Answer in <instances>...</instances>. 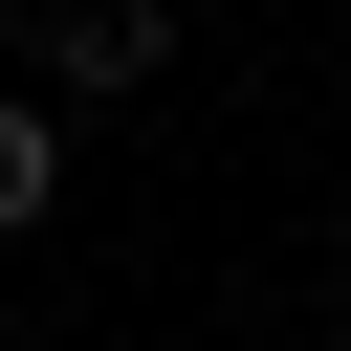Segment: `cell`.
<instances>
[{
  "label": "cell",
  "mask_w": 351,
  "mask_h": 351,
  "mask_svg": "<svg viewBox=\"0 0 351 351\" xmlns=\"http://www.w3.org/2000/svg\"><path fill=\"white\" fill-rule=\"evenodd\" d=\"M176 66V0H22V88L44 110H132Z\"/></svg>",
  "instance_id": "obj_1"
},
{
  "label": "cell",
  "mask_w": 351,
  "mask_h": 351,
  "mask_svg": "<svg viewBox=\"0 0 351 351\" xmlns=\"http://www.w3.org/2000/svg\"><path fill=\"white\" fill-rule=\"evenodd\" d=\"M44 219H66V110L0 88V241H44Z\"/></svg>",
  "instance_id": "obj_2"
},
{
  "label": "cell",
  "mask_w": 351,
  "mask_h": 351,
  "mask_svg": "<svg viewBox=\"0 0 351 351\" xmlns=\"http://www.w3.org/2000/svg\"><path fill=\"white\" fill-rule=\"evenodd\" d=\"M0 66H22V0H0Z\"/></svg>",
  "instance_id": "obj_3"
}]
</instances>
